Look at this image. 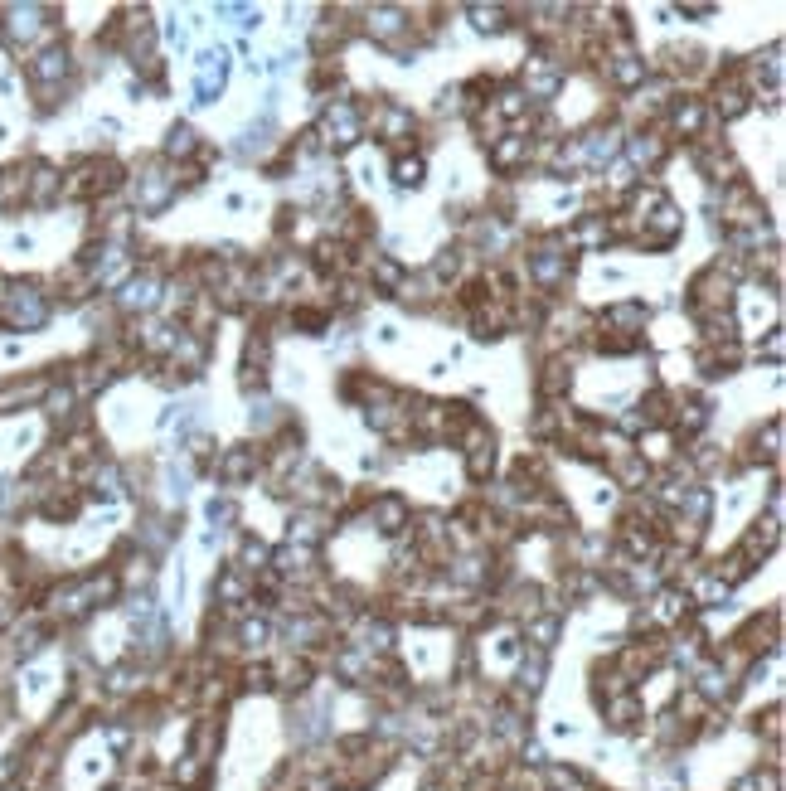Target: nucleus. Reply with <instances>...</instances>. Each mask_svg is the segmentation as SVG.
<instances>
[{
	"label": "nucleus",
	"instance_id": "f257e3e1",
	"mask_svg": "<svg viewBox=\"0 0 786 791\" xmlns=\"http://www.w3.org/2000/svg\"><path fill=\"white\" fill-rule=\"evenodd\" d=\"M393 180H398V185H418V180H423V161H418V156L393 161Z\"/></svg>",
	"mask_w": 786,
	"mask_h": 791
},
{
	"label": "nucleus",
	"instance_id": "f03ea898",
	"mask_svg": "<svg viewBox=\"0 0 786 791\" xmlns=\"http://www.w3.org/2000/svg\"><path fill=\"white\" fill-rule=\"evenodd\" d=\"M190 151H195V132H190V127H175V132H170V156H190Z\"/></svg>",
	"mask_w": 786,
	"mask_h": 791
}]
</instances>
